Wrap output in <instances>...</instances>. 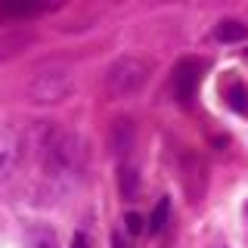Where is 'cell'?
Instances as JSON below:
<instances>
[{"mask_svg":"<svg viewBox=\"0 0 248 248\" xmlns=\"http://www.w3.org/2000/svg\"><path fill=\"white\" fill-rule=\"evenodd\" d=\"M84 170V143L72 130H53L50 143L44 146V183L53 196L75 189Z\"/></svg>","mask_w":248,"mask_h":248,"instance_id":"1","label":"cell"},{"mask_svg":"<svg viewBox=\"0 0 248 248\" xmlns=\"http://www.w3.org/2000/svg\"><path fill=\"white\" fill-rule=\"evenodd\" d=\"M75 90V65L65 59H50L34 68L28 78V103L34 106H56Z\"/></svg>","mask_w":248,"mask_h":248,"instance_id":"2","label":"cell"},{"mask_svg":"<svg viewBox=\"0 0 248 248\" xmlns=\"http://www.w3.org/2000/svg\"><path fill=\"white\" fill-rule=\"evenodd\" d=\"M152 78V65L143 56H118L106 72V93L112 99H127L140 93Z\"/></svg>","mask_w":248,"mask_h":248,"instance_id":"3","label":"cell"},{"mask_svg":"<svg viewBox=\"0 0 248 248\" xmlns=\"http://www.w3.org/2000/svg\"><path fill=\"white\" fill-rule=\"evenodd\" d=\"M180 183H183L186 199H189L192 205H199L202 196H205V189H208V165L196 149L180 152Z\"/></svg>","mask_w":248,"mask_h":248,"instance_id":"4","label":"cell"},{"mask_svg":"<svg viewBox=\"0 0 248 248\" xmlns=\"http://www.w3.org/2000/svg\"><path fill=\"white\" fill-rule=\"evenodd\" d=\"M199 81H202V62L199 59H180L174 65V96H177V103H183V106H189L192 103V96H196V90H199Z\"/></svg>","mask_w":248,"mask_h":248,"instance_id":"5","label":"cell"},{"mask_svg":"<svg viewBox=\"0 0 248 248\" xmlns=\"http://www.w3.org/2000/svg\"><path fill=\"white\" fill-rule=\"evenodd\" d=\"M22 161V137L10 124H0V183H6L16 174Z\"/></svg>","mask_w":248,"mask_h":248,"instance_id":"6","label":"cell"},{"mask_svg":"<svg viewBox=\"0 0 248 248\" xmlns=\"http://www.w3.org/2000/svg\"><path fill=\"white\" fill-rule=\"evenodd\" d=\"M108 152L115 155V158H124V155H130V149L137 146V124L130 118H118L108 127Z\"/></svg>","mask_w":248,"mask_h":248,"instance_id":"7","label":"cell"},{"mask_svg":"<svg viewBox=\"0 0 248 248\" xmlns=\"http://www.w3.org/2000/svg\"><path fill=\"white\" fill-rule=\"evenodd\" d=\"M31 46H34V34L31 31H6V34H0V62L22 56Z\"/></svg>","mask_w":248,"mask_h":248,"instance_id":"8","label":"cell"},{"mask_svg":"<svg viewBox=\"0 0 248 248\" xmlns=\"http://www.w3.org/2000/svg\"><path fill=\"white\" fill-rule=\"evenodd\" d=\"M118 192H121V199H127V202H134L140 196V174H137L134 165L118 168Z\"/></svg>","mask_w":248,"mask_h":248,"instance_id":"9","label":"cell"},{"mask_svg":"<svg viewBox=\"0 0 248 248\" xmlns=\"http://www.w3.org/2000/svg\"><path fill=\"white\" fill-rule=\"evenodd\" d=\"M214 37L220 44H236V41H245L248 37V28L242 25V22H236V19H223V22H217Z\"/></svg>","mask_w":248,"mask_h":248,"instance_id":"10","label":"cell"},{"mask_svg":"<svg viewBox=\"0 0 248 248\" xmlns=\"http://www.w3.org/2000/svg\"><path fill=\"white\" fill-rule=\"evenodd\" d=\"M25 248H59L56 232L50 227H31L25 232Z\"/></svg>","mask_w":248,"mask_h":248,"instance_id":"11","label":"cell"},{"mask_svg":"<svg viewBox=\"0 0 248 248\" xmlns=\"http://www.w3.org/2000/svg\"><path fill=\"white\" fill-rule=\"evenodd\" d=\"M168 217H170V199H158V205H155V211L149 217V232H161L168 227Z\"/></svg>","mask_w":248,"mask_h":248,"instance_id":"12","label":"cell"},{"mask_svg":"<svg viewBox=\"0 0 248 248\" xmlns=\"http://www.w3.org/2000/svg\"><path fill=\"white\" fill-rule=\"evenodd\" d=\"M44 10L41 3H0V16H37Z\"/></svg>","mask_w":248,"mask_h":248,"instance_id":"13","label":"cell"},{"mask_svg":"<svg viewBox=\"0 0 248 248\" xmlns=\"http://www.w3.org/2000/svg\"><path fill=\"white\" fill-rule=\"evenodd\" d=\"M230 108H236L239 115H248V90L242 87V84L230 87Z\"/></svg>","mask_w":248,"mask_h":248,"instance_id":"14","label":"cell"},{"mask_svg":"<svg viewBox=\"0 0 248 248\" xmlns=\"http://www.w3.org/2000/svg\"><path fill=\"white\" fill-rule=\"evenodd\" d=\"M124 227H127L130 236H140V232H143V217H140L137 211H130L127 217H124Z\"/></svg>","mask_w":248,"mask_h":248,"instance_id":"15","label":"cell"},{"mask_svg":"<svg viewBox=\"0 0 248 248\" xmlns=\"http://www.w3.org/2000/svg\"><path fill=\"white\" fill-rule=\"evenodd\" d=\"M72 248H90V239L84 236V232H75V239H72Z\"/></svg>","mask_w":248,"mask_h":248,"instance_id":"16","label":"cell"},{"mask_svg":"<svg viewBox=\"0 0 248 248\" xmlns=\"http://www.w3.org/2000/svg\"><path fill=\"white\" fill-rule=\"evenodd\" d=\"M112 248H130V245L124 242V236H121V232H112Z\"/></svg>","mask_w":248,"mask_h":248,"instance_id":"17","label":"cell"},{"mask_svg":"<svg viewBox=\"0 0 248 248\" xmlns=\"http://www.w3.org/2000/svg\"><path fill=\"white\" fill-rule=\"evenodd\" d=\"M245 217H248V202H245Z\"/></svg>","mask_w":248,"mask_h":248,"instance_id":"18","label":"cell"}]
</instances>
